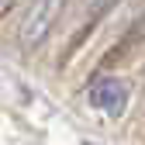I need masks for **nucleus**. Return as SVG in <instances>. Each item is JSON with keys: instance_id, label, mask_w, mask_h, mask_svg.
Returning a JSON list of instances; mask_svg holds the SVG:
<instances>
[{"instance_id": "nucleus-2", "label": "nucleus", "mask_w": 145, "mask_h": 145, "mask_svg": "<svg viewBox=\"0 0 145 145\" xmlns=\"http://www.w3.org/2000/svg\"><path fill=\"white\" fill-rule=\"evenodd\" d=\"M90 104L104 111L107 118H121L124 107H128V83L118 80V76H100L93 86H90Z\"/></svg>"}, {"instance_id": "nucleus-1", "label": "nucleus", "mask_w": 145, "mask_h": 145, "mask_svg": "<svg viewBox=\"0 0 145 145\" xmlns=\"http://www.w3.org/2000/svg\"><path fill=\"white\" fill-rule=\"evenodd\" d=\"M59 10H62V0H31V7H28L24 21H21V45L24 48H35L52 31Z\"/></svg>"}, {"instance_id": "nucleus-4", "label": "nucleus", "mask_w": 145, "mask_h": 145, "mask_svg": "<svg viewBox=\"0 0 145 145\" xmlns=\"http://www.w3.org/2000/svg\"><path fill=\"white\" fill-rule=\"evenodd\" d=\"M7 4H10V0H0V10H4V7H7Z\"/></svg>"}, {"instance_id": "nucleus-3", "label": "nucleus", "mask_w": 145, "mask_h": 145, "mask_svg": "<svg viewBox=\"0 0 145 145\" xmlns=\"http://www.w3.org/2000/svg\"><path fill=\"white\" fill-rule=\"evenodd\" d=\"M111 4H114V0H83V10H86V17H97V14H104Z\"/></svg>"}]
</instances>
